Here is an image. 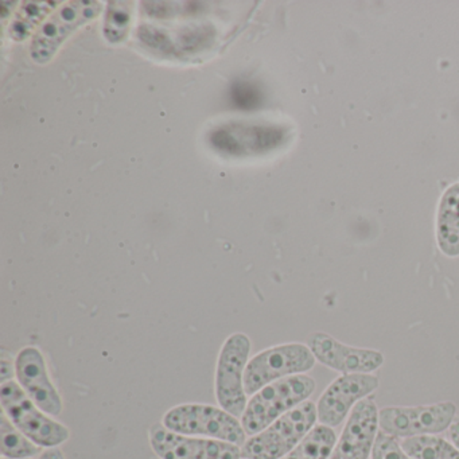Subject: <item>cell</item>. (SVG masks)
<instances>
[{
  "mask_svg": "<svg viewBox=\"0 0 459 459\" xmlns=\"http://www.w3.org/2000/svg\"><path fill=\"white\" fill-rule=\"evenodd\" d=\"M316 381L306 375L281 378L254 394L241 416L244 431L249 437L278 420L281 416L305 403L316 391Z\"/></svg>",
  "mask_w": 459,
  "mask_h": 459,
  "instance_id": "cell-1",
  "label": "cell"
},
{
  "mask_svg": "<svg viewBox=\"0 0 459 459\" xmlns=\"http://www.w3.org/2000/svg\"><path fill=\"white\" fill-rule=\"evenodd\" d=\"M318 420L316 405L305 402L241 446L243 459H281L294 450Z\"/></svg>",
  "mask_w": 459,
  "mask_h": 459,
  "instance_id": "cell-2",
  "label": "cell"
},
{
  "mask_svg": "<svg viewBox=\"0 0 459 459\" xmlns=\"http://www.w3.org/2000/svg\"><path fill=\"white\" fill-rule=\"evenodd\" d=\"M0 403L12 423L39 447H58L71 437L68 427L48 416L15 381L2 384Z\"/></svg>",
  "mask_w": 459,
  "mask_h": 459,
  "instance_id": "cell-3",
  "label": "cell"
},
{
  "mask_svg": "<svg viewBox=\"0 0 459 459\" xmlns=\"http://www.w3.org/2000/svg\"><path fill=\"white\" fill-rule=\"evenodd\" d=\"M162 424L170 431L187 437H209L243 446L247 432L232 413L208 404H182L165 413Z\"/></svg>",
  "mask_w": 459,
  "mask_h": 459,
  "instance_id": "cell-4",
  "label": "cell"
},
{
  "mask_svg": "<svg viewBox=\"0 0 459 459\" xmlns=\"http://www.w3.org/2000/svg\"><path fill=\"white\" fill-rule=\"evenodd\" d=\"M316 361L308 346L302 343L273 346L249 359L244 375V388L247 394H257L281 378L308 372Z\"/></svg>",
  "mask_w": 459,
  "mask_h": 459,
  "instance_id": "cell-5",
  "label": "cell"
},
{
  "mask_svg": "<svg viewBox=\"0 0 459 459\" xmlns=\"http://www.w3.org/2000/svg\"><path fill=\"white\" fill-rule=\"evenodd\" d=\"M251 353V340L244 333L230 335L221 351L216 369V397L220 407L240 418L248 400L244 388V375Z\"/></svg>",
  "mask_w": 459,
  "mask_h": 459,
  "instance_id": "cell-6",
  "label": "cell"
},
{
  "mask_svg": "<svg viewBox=\"0 0 459 459\" xmlns=\"http://www.w3.org/2000/svg\"><path fill=\"white\" fill-rule=\"evenodd\" d=\"M456 405L451 402L419 407H385L378 412L384 434L394 437L437 435L450 429L455 420Z\"/></svg>",
  "mask_w": 459,
  "mask_h": 459,
  "instance_id": "cell-7",
  "label": "cell"
},
{
  "mask_svg": "<svg viewBox=\"0 0 459 459\" xmlns=\"http://www.w3.org/2000/svg\"><path fill=\"white\" fill-rule=\"evenodd\" d=\"M150 446L160 459H241L240 446L209 437H187L154 424Z\"/></svg>",
  "mask_w": 459,
  "mask_h": 459,
  "instance_id": "cell-8",
  "label": "cell"
},
{
  "mask_svg": "<svg viewBox=\"0 0 459 459\" xmlns=\"http://www.w3.org/2000/svg\"><path fill=\"white\" fill-rule=\"evenodd\" d=\"M378 378L373 375H342L335 378L319 397L316 404L319 423L324 426H340L357 403L367 399L378 388Z\"/></svg>",
  "mask_w": 459,
  "mask_h": 459,
  "instance_id": "cell-9",
  "label": "cell"
},
{
  "mask_svg": "<svg viewBox=\"0 0 459 459\" xmlns=\"http://www.w3.org/2000/svg\"><path fill=\"white\" fill-rule=\"evenodd\" d=\"M307 346L316 361L342 375H370L384 364L380 351L345 345L326 333H313L307 338Z\"/></svg>",
  "mask_w": 459,
  "mask_h": 459,
  "instance_id": "cell-10",
  "label": "cell"
},
{
  "mask_svg": "<svg viewBox=\"0 0 459 459\" xmlns=\"http://www.w3.org/2000/svg\"><path fill=\"white\" fill-rule=\"evenodd\" d=\"M100 10L99 2H71L66 4L37 34L31 45V58L39 64L49 63L64 41L80 26L92 21Z\"/></svg>",
  "mask_w": 459,
  "mask_h": 459,
  "instance_id": "cell-11",
  "label": "cell"
},
{
  "mask_svg": "<svg viewBox=\"0 0 459 459\" xmlns=\"http://www.w3.org/2000/svg\"><path fill=\"white\" fill-rule=\"evenodd\" d=\"M17 378L28 396L50 416H60L64 410L63 399L50 380L47 361L39 349L26 346L15 359Z\"/></svg>",
  "mask_w": 459,
  "mask_h": 459,
  "instance_id": "cell-12",
  "label": "cell"
},
{
  "mask_svg": "<svg viewBox=\"0 0 459 459\" xmlns=\"http://www.w3.org/2000/svg\"><path fill=\"white\" fill-rule=\"evenodd\" d=\"M377 405L372 399L357 403L330 459H368L378 434Z\"/></svg>",
  "mask_w": 459,
  "mask_h": 459,
  "instance_id": "cell-13",
  "label": "cell"
},
{
  "mask_svg": "<svg viewBox=\"0 0 459 459\" xmlns=\"http://www.w3.org/2000/svg\"><path fill=\"white\" fill-rule=\"evenodd\" d=\"M437 240L446 256H459V184L446 190L437 208Z\"/></svg>",
  "mask_w": 459,
  "mask_h": 459,
  "instance_id": "cell-14",
  "label": "cell"
},
{
  "mask_svg": "<svg viewBox=\"0 0 459 459\" xmlns=\"http://www.w3.org/2000/svg\"><path fill=\"white\" fill-rule=\"evenodd\" d=\"M337 445V435L332 427L318 424L302 442L281 459H330Z\"/></svg>",
  "mask_w": 459,
  "mask_h": 459,
  "instance_id": "cell-15",
  "label": "cell"
},
{
  "mask_svg": "<svg viewBox=\"0 0 459 459\" xmlns=\"http://www.w3.org/2000/svg\"><path fill=\"white\" fill-rule=\"evenodd\" d=\"M402 447L413 459H459L458 448L437 435L407 437Z\"/></svg>",
  "mask_w": 459,
  "mask_h": 459,
  "instance_id": "cell-16",
  "label": "cell"
},
{
  "mask_svg": "<svg viewBox=\"0 0 459 459\" xmlns=\"http://www.w3.org/2000/svg\"><path fill=\"white\" fill-rule=\"evenodd\" d=\"M0 432H2V455L4 458L30 459L42 454V447L25 437L4 412L0 416Z\"/></svg>",
  "mask_w": 459,
  "mask_h": 459,
  "instance_id": "cell-17",
  "label": "cell"
},
{
  "mask_svg": "<svg viewBox=\"0 0 459 459\" xmlns=\"http://www.w3.org/2000/svg\"><path fill=\"white\" fill-rule=\"evenodd\" d=\"M56 6L57 2H28L23 4L10 29L13 39L15 41H23Z\"/></svg>",
  "mask_w": 459,
  "mask_h": 459,
  "instance_id": "cell-18",
  "label": "cell"
},
{
  "mask_svg": "<svg viewBox=\"0 0 459 459\" xmlns=\"http://www.w3.org/2000/svg\"><path fill=\"white\" fill-rule=\"evenodd\" d=\"M131 21V7L127 2H111L107 12L104 36L108 41H122L127 34Z\"/></svg>",
  "mask_w": 459,
  "mask_h": 459,
  "instance_id": "cell-19",
  "label": "cell"
},
{
  "mask_svg": "<svg viewBox=\"0 0 459 459\" xmlns=\"http://www.w3.org/2000/svg\"><path fill=\"white\" fill-rule=\"evenodd\" d=\"M372 459H413L403 450L397 437L378 432L372 450Z\"/></svg>",
  "mask_w": 459,
  "mask_h": 459,
  "instance_id": "cell-20",
  "label": "cell"
},
{
  "mask_svg": "<svg viewBox=\"0 0 459 459\" xmlns=\"http://www.w3.org/2000/svg\"><path fill=\"white\" fill-rule=\"evenodd\" d=\"M14 376H17L15 365H13V362L9 361L6 357H2V361H0V377H2V384L12 381Z\"/></svg>",
  "mask_w": 459,
  "mask_h": 459,
  "instance_id": "cell-21",
  "label": "cell"
},
{
  "mask_svg": "<svg viewBox=\"0 0 459 459\" xmlns=\"http://www.w3.org/2000/svg\"><path fill=\"white\" fill-rule=\"evenodd\" d=\"M39 459H65L64 456L63 451L61 448H47V450L42 451V454H39Z\"/></svg>",
  "mask_w": 459,
  "mask_h": 459,
  "instance_id": "cell-22",
  "label": "cell"
},
{
  "mask_svg": "<svg viewBox=\"0 0 459 459\" xmlns=\"http://www.w3.org/2000/svg\"><path fill=\"white\" fill-rule=\"evenodd\" d=\"M448 437L451 443L459 450V419H455L448 429Z\"/></svg>",
  "mask_w": 459,
  "mask_h": 459,
  "instance_id": "cell-23",
  "label": "cell"
}]
</instances>
